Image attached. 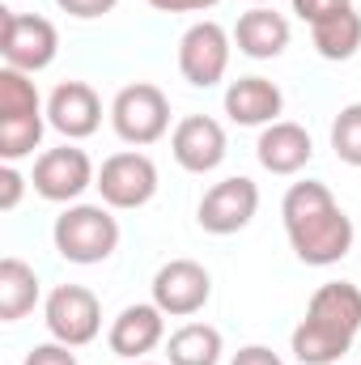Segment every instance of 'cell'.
Here are the masks:
<instances>
[{"label":"cell","instance_id":"cell-28","mask_svg":"<svg viewBox=\"0 0 361 365\" xmlns=\"http://www.w3.org/2000/svg\"><path fill=\"white\" fill-rule=\"evenodd\" d=\"M230 365H285L272 349H264V344H247V349H238L234 353V361Z\"/></svg>","mask_w":361,"mask_h":365},{"label":"cell","instance_id":"cell-1","mask_svg":"<svg viewBox=\"0 0 361 365\" xmlns=\"http://www.w3.org/2000/svg\"><path fill=\"white\" fill-rule=\"evenodd\" d=\"M280 221H285V238L293 247V255L306 268H332L353 251V217L336 204V195L327 191V182H293L280 200Z\"/></svg>","mask_w":361,"mask_h":365},{"label":"cell","instance_id":"cell-6","mask_svg":"<svg viewBox=\"0 0 361 365\" xmlns=\"http://www.w3.org/2000/svg\"><path fill=\"white\" fill-rule=\"evenodd\" d=\"M0 56H4V68H17V73H43L47 64H56L60 56V30L39 17V13H17V9H4L0 13Z\"/></svg>","mask_w":361,"mask_h":365},{"label":"cell","instance_id":"cell-17","mask_svg":"<svg viewBox=\"0 0 361 365\" xmlns=\"http://www.w3.org/2000/svg\"><path fill=\"white\" fill-rule=\"evenodd\" d=\"M221 102H225V115L238 128H268L285 110V93L268 77H238V81H230Z\"/></svg>","mask_w":361,"mask_h":365},{"label":"cell","instance_id":"cell-12","mask_svg":"<svg viewBox=\"0 0 361 365\" xmlns=\"http://www.w3.org/2000/svg\"><path fill=\"white\" fill-rule=\"evenodd\" d=\"M153 306L166 314V319H191L208 306L213 297V276L204 264L195 259H171L153 272Z\"/></svg>","mask_w":361,"mask_h":365},{"label":"cell","instance_id":"cell-18","mask_svg":"<svg viewBox=\"0 0 361 365\" xmlns=\"http://www.w3.org/2000/svg\"><path fill=\"white\" fill-rule=\"evenodd\" d=\"M293 30H289V17L276 13L272 4H251L238 21H234V47L247 56V60H276L285 47H289Z\"/></svg>","mask_w":361,"mask_h":365},{"label":"cell","instance_id":"cell-2","mask_svg":"<svg viewBox=\"0 0 361 365\" xmlns=\"http://www.w3.org/2000/svg\"><path fill=\"white\" fill-rule=\"evenodd\" d=\"M361 331V289L353 280H327L310 293L306 319L293 327L289 349L302 365H340Z\"/></svg>","mask_w":361,"mask_h":365},{"label":"cell","instance_id":"cell-26","mask_svg":"<svg viewBox=\"0 0 361 365\" xmlns=\"http://www.w3.org/2000/svg\"><path fill=\"white\" fill-rule=\"evenodd\" d=\"M149 9H158V13H208V9H217L221 0H145Z\"/></svg>","mask_w":361,"mask_h":365},{"label":"cell","instance_id":"cell-29","mask_svg":"<svg viewBox=\"0 0 361 365\" xmlns=\"http://www.w3.org/2000/svg\"><path fill=\"white\" fill-rule=\"evenodd\" d=\"M128 365H158V361H128Z\"/></svg>","mask_w":361,"mask_h":365},{"label":"cell","instance_id":"cell-4","mask_svg":"<svg viewBox=\"0 0 361 365\" xmlns=\"http://www.w3.org/2000/svg\"><path fill=\"white\" fill-rule=\"evenodd\" d=\"M51 242H56L60 259H68V264H81V268L106 264L119 251L115 208H106V204H68L51 225Z\"/></svg>","mask_w":361,"mask_h":365},{"label":"cell","instance_id":"cell-13","mask_svg":"<svg viewBox=\"0 0 361 365\" xmlns=\"http://www.w3.org/2000/svg\"><path fill=\"white\" fill-rule=\"evenodd\" d=\"M171 153L187 175H213L230 153L225 128L213 115H187L171 132Z\"/></svg>","mask_w":361,"mask_h":365},{"label":"cell","instance_id":"cell-25","mask_svg":"<svg viewBox=\"0 0 361 365\" xmlns=\"http://www.w3.org/2000/svg\"><path fill=\"white\" fill-rule=\"evenodd\" d=\"M56 4H60V13H68V17H77V21H93V17L115 13L119 0H56Z\"/></svg>","mask_w":361,"mask_h":365},{"label":"cell","instance_id":"cell-20","mask_svg":"<svg viewBox=\"0 0 361 365\" xmlns=\"http://www.w3.org/2000/svg\"><path fill=\"white\" fill-rule=\"evenodd\" d=\"M225 340L213 323H183L166 336V365H221Z\"/></svg>","mask_w":361,"mask_h":365},{"label":"cell","instance_id":"cell-14","mask_svg":"<svg viewBox=\"0 0 361 365\" xmlns=\"http://www.w3.org/2000/svg\"><path fill=\"white\" fill-rule=\"evenodd\" d=\"M47 123L64 140H86L102 128V98L86 81H60L47 93Z\"/></svg>","mask_w":361,"mask_h":365},{"label":"cell","instance_id":"cell-24","mask_svg":"<svg viewBox=\"0 0 361 365\" xmlns=\"http://www.w3.org/2000/svg\"><path fill=\"white\" fill-rule=\"evenodd\" d=\"M21 365H77V353L60 340H47V344H34Z\"/></svg>","mask_w":361,"mask_h":365},{"label":"cell","instance_id":"cell-23","mask_svg":"<svg viewBox=\"0 0 361 365\" xmlns=\"http://www.w3.org/2000/svg\"><path fill=\"white\" fill-rule=\"evenodd\" d=\"M21 191H26V179L17 170V162H4L0 166V212H13L21 204Z\"/></svg>","mask_w":361,"mask_h":365},{"label":"cell","instance_id":"cell-19","mask_svg":"<svg viewBox=\"0 0 361 365\" xmlns=\"http://www.w3.org/2000/svg\"><path fill=\"white\" fill-rule=\"evenodd\" d=\"M310 43H315V51H319L323 60H332V64L353 60L361 51V13L353 4H345V9H332V13L315 17V21H310Z\"/></svg>","mask_w":361,"mask_h":365},{"label":"cell","instance_id":"cell-22","mask_svg":"<svg viewBox=\"0 0 361 365\" xmlns=\"http://www.w3.org/2000/svg\"><path fill=\"white\" fill-rule=\"evenodd\" d=\"M332 149L345 166L361 170V102L340 106V115L332 119Z\"/></svg>","mask_w":361,"mask_h":365},{"label":"cell","instance_id":"cell-27","mask_svg":"<svg viewBox=\"0 0 361 365\" xmlns=\"http://www.w3.org/2000/svg\"><path fill=\"white\" fill-rule=\"evenodd\" d=\"M345 4H353V0H293V13L310 26L315 17H323V13H332V9H345Z\"/></svg>","mask_w":361,"mask_h":365},{"label":"cell","instance_id":"cell-30","mask_svg":"<svg viewBox=\"0 0 361 365\" xmlns=\"http://www.w3.org/2000/svg\"><path fill=\"white\" fill-rule=\"evenodd\" d=\"M251 4H272V0H251Z\"/></svg>","mask_w":361,"mask_h":365},{"label":"cell","instance_id":"cell-11","mask_svg":"<svg viewBox=\"0 0 361 365\" xmlns=\"http://www.w3.org/2000/svg\"><path fill=\"white\" fill-rule=\"evenodd\" d=\"M255 212H260V187H255V179L234 175V179H221L204 191V200L195 208V221H200L204 234L230 238V234L247 230L255 221Z\"/></svg>","mask_w":361,"mask_h":365},{"label":"cell","instance_id":"cell-21","mask_svg":"<svg viewBox=\"0 0 361 365\" xmlns=\"http://www.w3.org/2000/svg\"><path fill=\"white\" fill-rule=\"evenodd\" d=\"M39 306V276L26 259H0V323H17Z\"/></svg>","mask_w":361,"mask_h":365},{"label":"cell","instance_id":"cell-8","mask_svg":"<svg viewBox=\"0 0 361 365\" xmlns=\"http://www.w3.org/2000/svg\"><path fill=\"white\" fill-rule=\"evenodd\" d=\"M230 51H234V34L221 21H195L187 26L179 38V73L187 86L195 90H213L225 81L230 73Z\"/></svg>","mask_w":361,"mask_h":365},{"label":"cell","instance_id":"cell-5","mask_svg":"<svg viewBox=\"0 0 361 365\" xmlns=\"http://www.w3.org/2000/svg\"><path fill=\"white\" fill-rule=\"evenodd\" d=\"M111 128L132 149L158 145L171 132V98L158 86H149V81H132L111 102Z\"/></svg>","mask_w":361,"mask_h":365},{"label":"cell","instance_id":"cell-9","mask_svg":"<svg viewBox=\"0 0 361 365\" xmlns=\"http://www.w3.org/2000/svg\"><path fill=\"white\" fill-rule=\"evenodd\" d=\"M98 195L106 208L115 212H132V208H145L153 195H158V166L149 153L141 149H123V153H111L102 166H98Z\"/></svg>","mask_w":361,"mask_h":365},{"label":"cell","instance_id":"cell-10","mask_svg":"<svg viewBox=\"0 0 361 365\" xmlns=\"http://www.w3.org/2000/svg\"><path fill=\"white\" fill-rule=\"evenodd\" d=\"M93 182H98V170L90 153L77 149V140H64L60 149H43L30 175V187L51 204H77Z\"/></svg>","mask_w":361,"mask_h":365},{"label":"cell","instance_id":"cell-7","mask_svg":"<svg viewBox=\"0 0 361 365\" xmlns=\"http://www.w3.org/2000/svg\"><path fill=\"white\" fill-rule=\"evenodd\" d=\"M43 323H47L51 340H60L68 349H86L102 331V302L86 284H56L43 302Z\"/></svg>","mask_w":361,"mask_h":365},{"label":"cell","instance_id":"cell-15","mask_svg":"<svg viewBox=\"0 0 361 365\" xmlns=\"http://www.w3.org/2000/svg\"><path fill=\"white\" fill-rule=\"evenodd\" d=\"M166 340V314L153 306V302H136V306H123L106 331V344L115 357L123 361H145L158 344Z\"/></svg>","mask_w":361,"mask_h":365},{"label":"cell","instance_id":"cell-3","mask_svg":"<svg viewBox=\"0 0 361 365\" xmlns=\"http://www.w3.org/2000/svg\"><path fill=\"white\" fill-rule=\"evenodd\" d=\"M47 102L39 98L30 73L0 68V158L21 162L43 145L47 132Z\"/></svg>","mask_w":361,"mask_h":365},{"label":"cell","instance_id":"cell-16","mask_svg":"<svg viewBox=\"0 0 361 365\" xmlns=\"http://www.w3.org/2000/svg\"><path fill=\"white\" fill-rule=\"evenodd\" d=\"M255 158H260V166H264L268 175H298V170L310 166V158H315V140H310V132H306L302 123H293V119H276V123H268V128L260 132V140H255Z\"/></svg>","mask_w":361,"mask_h":365}]
</instances>
